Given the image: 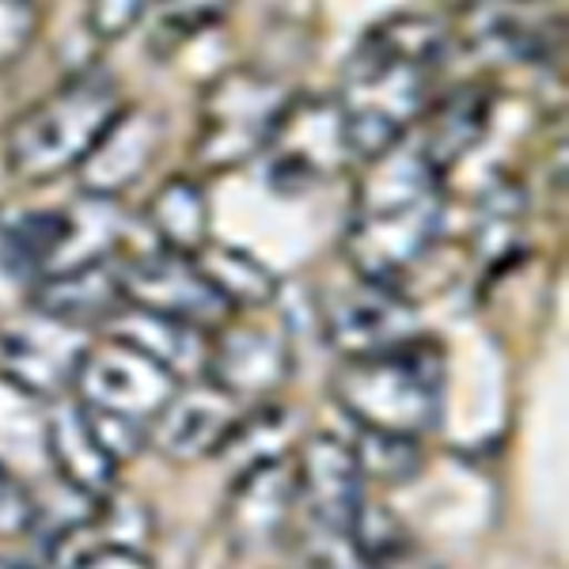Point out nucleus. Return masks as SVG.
Segmentation results:
<instances>
[{
  "instance_id": "1",
  "label": "nucleus",
  "mask_w": 569,
  "mask_h": 569,
  "mask_svg": "<svg viewBox=\"0 0 569 569\" xmlns=\"http://www.w3.org/2000/svg\"><path fill=\"white\" fill-rule=\"evenodd\" d=\"M445 53L448 31L429 16H395L365 34L335 103L350 156L369 163L407 141L433 103L429 88Z\"/></svg>"
},
{
  "instance_id": "2",
  "label": "nucleus",
  "mask_w": 569,
  "mask_h": 569,
  "mask_svg": "<svg viewBox=\"0 0 569 569\" xmlns=\"http://www.w3.org/2000/svg\"><path fill=\"white\" fill-rule=\"evenodd\" d=\"M445 232V176L418 149L395 144L369 160L346 228V262L357 281L399 289L433 254Z\"/></svg>"
},
{
  "instance_id": "3",
  "label": "nucleus",
  "mask_w": 569,
  "mask_h": 569,
  "mask_svg": "<svg viewBox=\"0 0 569 569\" xmlns=\"http://www.w3.org/2000/svg\"><path fill=\"white\" fill-rule=\"evenodd\" d=\"M448 361L433 338H407L380 353L346 357L335 376V402L365 433L421 440L440 426Z\"/></svg>"
},
{
  "instance_id": "4",
  "label": "nucleus",
  "mask_w": 569,
  "mask_h": 569,
  "mask_svg": "<svg viewBox=\"0 0 569 569\" xmlns=\"http://www.w3.org/2000/svg\"><path fill=\"white\" fill-rule=\"evenodd\" d=\"M126 110L130 103L114 80L77 72L8 126L4 168L20 182H53L80 171Z\"/></svg>"
},
{
  "instance_id": "5",
  "label": "nucleus",
  "mask_w": 569,
  "mask_h": 569,
  "mask_svg": "<svg viewBox=\"0 0 569 569\" xmlns=\"http://www.w3.org/2000/svg\"><path fill=\"white\" fill-rule=\"evenodd\" d=\"M292 96L278 80L262 72L236 69L217 80L201 107V133H198V163L209 171H232L251 163L254 156L270 149L284 110Z\"/></svg>"
},
{
  "instance_id": "6",
  "label": "nucleus",
  "mask_w": 569,
  "mask_h": 569,
  "mask_svg": "<svg viewBox=\"0 0 569 569\" xmlns=\"http://www.w3.org/2000/svg\"><path fill=\"white\" fill-rule=\"evenodd\" d=\"M179 388L182 380L176 372L114 335L107 342H88L77 380H72V391L80 395L84 410L133 421L141 429H149L160 418V410L176 399Z\"/></svg>"
},
{
  "instance_id": "7",
  "label": "nucleus",
  "mask_w": 569,
  "mask_h": 569,
  "mask_svg": "<svg viewBox=\"0 0 569 569\" xmlns=\"http://www.w3.org/2000/svg\"><path fill=\"white\" fill-rule=\"evenodd\" d=\"M84 350V330L58 323L42 311L0 327V372L20 391L39 395V399H53L72 388Z\"/></svg>"
},
{
  "instance_id": "8",
  "label": "nucleus",
  "mask_w": 569,
  "mask_h": 569,
  "mask_svg": "<svg viewBox=\"0 0 569 569\" xmlns=\"http://www.w3.org/2000/svg\"><path fill=\"white\" fill-rule=\"evenodd\" d=\"M122 284L130 308L156 311V316L179 319V323H190L198 330L224 327L228 316H232L190 254H137L122 266Z\"/></svg>"
},
{
  "instance_id": "9",
  "label": "nucleus",
  "mask_w": 569,
  "mask_h": 569,
  "mask_svg": "<svg viewBox=\"0 0 569 569\" xmlns=\"http://www.w3.org/2000/svg\"><path fill=\"white\" fill-rule=\"evenodd\" d=\"M297 463V509H305L308 525L335 543H346L357 512L365 505V475L357 467L350 445L338 437H311L300 448Z\"/></svg>"
},
{
  "instance_id": "10",
  "label": "nucleus",
  "mask_w": 569,
  "mask_h": 569,
  "mask_svg": "<svg viewBox=\"0 0 569 569\" xmlns=\"http://www.w3.org/2000/svg\"><path fill=\"white\" fill-rule=\"evenodd\" d=\"M319 319H323L327 342L342 357L380 353L418 335L415 308L402 300V292L369 281L323 297Z\"/></svg>"
},
{
  "instance_id": "11",
  "label": "nucleus",
  "mask_w": 569,
  "mask_h": 569,
  "mask_svg": "<svg viewBox=\"0 0 569 569\" xmlns=\"http://www.w3.org/2000/svg\"><path fill=\"white\" fill-rule=\"evenodd\" d=\"M292 372V346L281 327L251 323V319H228L217 342L209 346L206 376L213 388L232 399H262L278 391Z\"/></svg>"
},
{
  "instance_id": "12",
  "label": "nucleus",
  "mask_w": 569,
  "mask_h": 569,
  "mask_svg": "<svg viewBox=\"0 0 569 569\" xmlns=\"http://www.w3.org/2000/svg\"><path fill=\"white\" fill-rule=\"evenodd\" d=\"M240 418H243L240 399L224 395L213 383H194V388L176 391V399L149 426V437L163 456L190 463V460H206L213 452H224L236 426H240Z\"/></svg>"
},
{
  "instance_id": "13",
  "label": "nucleus",
  "mask_w": 569,
  "mask_h": 569,
  "mask_svg": "<svg viewBox=\"0 0 569 569\" xmlns=\"http://www.w3.org/2000/svg\"><path fill=\"white\" fill-rule=\"evenodd\" d=\"M69 251H80V262L99 259L84 243V224L77 209H12L0 217V266L20 278H46L66 270Z\"/></svg>"
},
{
  "instance_id": "14",
  "label": "nucleus",
  "mask_w": 569,
  "mask_h": 569,
  "mask_svg": "<svg viewBox=\"0 0 569 569\" xmlns=\"http://www.w3.org/2000/svg\"><path fill=\"white\" fill-rule=\"evenodd\" d=\"M31 305L42 316L84 330L91 323H110L126 308V284L122 266H114L107 254L66 270H53L34 281Z\"/></svg>"
},
{
  "instance_id": "15",
  "label": "nucleus",
  "mask_w": 569,
  "mask_h": 569,
  "mask_svg": "<svg viewBox=\"0 0 569 569\" xmlns=\"http://www.w3.org/2000/svg\"><path fill=\"white\" fill-rule=\"evenodd\" d=\"M297 512V463L262 456L240 475L228 493V528L247 547H262L284 536Z\"/></svg>"
},
{
  "instance_id": "16",
  "label": "nucleus",
  "mask_w": 569,
  "mask_h": 569,
  "mask_svg": "<svg viewBox=\"0 0 569 569\" xmlns=\"http://www.w3.org/2000/svg\"><path fill=\"white\" fill-rule=\"evenodd\" d=\"M46 452H50L66 486L91 501L107 498L110 486H114L118 463L103 448V440H99L96 426H91L88 410L80 402L50 410V418H46Z\"/></svg>"
},
{
  "instance_id": "17",
  "label": "nucleus",
  "mask_w": 569,
  "mask_h": 569,
  "mask_svg": "<svg viewBox=\"0 0 569 569\" xmlns=\"http://www.w3.org/2000/svg\"><path fill=\"white\" fill-rule=\"evenodd\" d=\"M490 114H493V99L486 88H456L452 96H445L440 103L426 107L421 114V141L418 152L426 156L429 163L448 176L463 156H471L479 149V141L490 130Z\"/></svg>"
},
{
  "instance_id": "18",
  "label": "nucleus",
  "mask_w": 569,
  "mask_h": 569,
  "mask_svg": "<svg viewBox=\"0 0 569 569\" xmlns=\"http://www.w3.org/2000/svg\"><path fill=\"white\" fill-rule=\"evenodd\" d=\"M160 149V126L141 110H126L114 122L99 149L88 156L80 179H84L88 198H118L126 187H133L137 179L149 171L152 156Z\"/></svg>"
},
{
  "instance_id": "19",
  "label": "nucleus",
  "mask_w": 569,
  "mask_h": 569,
  "mask_svg": "<svg viewBox=\"0 0 569 569\" xmlns=\"http://www.w3.org/2000/svg\"><path fill=\"white\" fill-rule=\"evenodd\" d=\"M110 330H114V338H122V342H130L137 350L156 357V361L176 372L179 380L190 372H206L209 346H206V338H201L206 330L179 323V319H168V316H156V311L130 308V305L110 319Z\"/></svg>"
},
{
  "instance_id": "20",
  "label": "nucleus",
  "mask_w": 569,
  "mask_h": 569,
  "mask_svg": "<svg viewBox=\"0 0 569 569\" xmlns=\"http://www.w3.org/2000/svg\"><path fill=\"white\" fill-rule=\"evenodd\" d=\"M190 259L198 262V270L206 273V281L217 289V297L224 300L228 311L266 308L281 289L278 273L262 259H254L251 251H240V247L209 240L198 254H190Z\"/></svg>"
},
{
  "instance_id": "21",
  "label": "nucleus",
  "mask_w": 569,
  "mask_h": 569,
  "mask_svg": "<svg viewBox=\"0 0 569 569\" xmlns=\"http://www.w3.org/2000/svg\"><path fill=\"white\" fill-rule=\"evenodd\" d=\"M144 220H149L160 251L171 254H198L213 236V228H209V220H213L209 217V198L201 194L198 182L182 176L163 182L160 194L144 209Z\"/></svg>"
},
{
  "instance_id": "22",
  "label": "nucleus",
  "mask_w": 569,
  "mask_h": 569,
  "mask_svg": "<svg viewBox=\"0 0 569 569\" xmlns=\"http://www.w3.org/2000/svg\"><path fill=\"white\" fill-rule=\"evenodd\" d=\"M99 512L84 525L61 528L58 543H53V562L58 569H152L149 555L137 543H122V539H110L107 531L99 536Z\"/></svg>"
},
{
  "instance_id": "23",
  "label": "nucleus",
  "mask_w": 569,
  "mask_h": 569,
  "mask_svg": "<svg viewBox=\"0 0 569 569\" xmlns=\"http://www.w3.org/2000/svg\"><path fill=\"white\" fill-rule=\"evenodd\" d=\"M350 448L357 456L361 475H372V479H380V482H407L418 475V463H421L418 440L365 433V429H357V445H350Z\"/></svg>"
},
{
  "instance_id": "24",
  "label": "nucleus",
  "mask_w": 569,
  "mask_h": 569,
  "mask_svg": "<svg viewBox=\"0 0 569 569\" xmlns=\"http://www.w3.org/2000/svg\"><path fill=\"white\" fill-rule=\"evenodd\" d=\"M236 0H149V16L168 39H194L228 20Z\"/></svg>"
},
{
  "instance_id": "25",
  "label": "nucleus",
  "mask_w": 569,
  "mask_h": 569,
  "mask_svg": "<svg viewBox=\"0 0 569 569\" xmlns=\"http://www.w3.org/2000/svg\"><path fill=\"white\" fill-rule=\"evenodd\" d=\"M39 525V505H34L31 490L16 479L8 463H0V536H27Z\"/></svg>"
},
{
  "instance_id": "26",
  "label": "nucleus",
  "mask_w": 569,
  "mask_h": 569,
  "mask_svg": "<svg viewBox=\"0 0 569 569\" xmlns=\"http://www.w3.org/2000/svg\"><path fill=\"white\" fill-rule=\"evenodd\" d=\"M141 20H149V0H91L88 4V27L103 42H118Z\"/></svg>"
},
{
  "instance_id": "27",
  "label": "nucleus",
  "mask_w": 569,
  "mask_h": 569,
  "mask_svg": "<svg viewBox=\"0 0 569 569\" xmlns=\"http://www.w3.org/2000/svg\"><path fill=\"white\" fill-rule=\"evenodd\" d=\"M34 34V4L31 0H0V66L16 61Z\"/></svg>"
}]
</instances>
